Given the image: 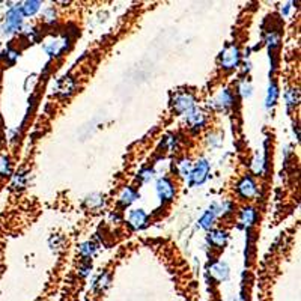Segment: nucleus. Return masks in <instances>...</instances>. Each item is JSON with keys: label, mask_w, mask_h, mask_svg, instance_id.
Wrapping results in <instances>:
<instances>
[{"label": "nucleus", "mask_w": 301, "mask_h": 301, "mask_svg": "<svg viewBox=\"0 0 301 301\" xmlns=\"http://www.w3.org/2000/svg\"><path fill=\"white\" fill-rule=\"evenodd\" d=\"M238 92L243 98H250L253 95V86L249 82H241L238 86Z\"/></svg>", "instance_id": "393cba45"}, {"label": "nucleus", "mask_w": 301, "mask_h": 301, "mask_svg": "<svg viewBox=\"0 0 301 301\" xmlns=\"http://www.w3.org/2000/svg\"><path fill=\"white\" fill-rule=\"evenodd\" d=\"M194 104H196V100L190 92H178L175 94L172 100V110L176 115H184L193 110Z\"/></svg>", "instance_id": "7ed1b4c3"}, {"label": "nucleus", "mask_w": 301, "mask_h": 301, "mask_svg": "<svg viewBox=\"0 0 301 301\" xmlns=\"http://www.w3.org/2000/svg\"><path fill=\"white\" fill-rule=\"evenodd\" d=\"M109 285H110V274H109V273H103V274L98 277V280L95 282V288H97L98 291H104Z\"/></svg>", "instance_id": "bb28decb"}, {"label": "nucleus", "mask_w": 301, "mask_h": 301, "mask_svg": "<svg viewBox=\"0 0 301 301\" xmlns=\"http://www.w3.org/2000/svg\"><path fill=\"white\" fill-rule=\"evenodd\" d=\"M240 62H241V50L235 44L228 45L220 54V66L226 71H232L238 68Z\"/></svg>", "instance_id": "f03ea898"}, {"label": "nucleus", "mask_w": 301, "mask_h": 301, "mask_svg": "<svg viewBox=\"0 0 301 301\" xmlns=\"http://www.w3.org/2000/svg\"><path fill=\"white\" fill-rule=\"evenodd\" d=\"M217 205H212V208H209L202 217H200V220H199V226L202 228V229H206V231H209L212 226H214V223H215V218H217Z\"/></svg>", "instance_id": "dca6fc26"}, {"label": "nucleus", "mask_w": 301, "mask_h": 301, "mask_svg": "<svg viewBox=\"0 0 301 301\" xmlns=\"http://www.w3.org/2000/svg\"><path fill=\"white\" fill-rule=\"evenodd\" d=\"M71 48V36L66 35H60V36H54L48 41H45L44 44V50L48 56L51 57H59L63 53H66Z\"/></svg>", "instance_id": "f257e3e1"}, {"label": "nucleus", "mask_w": 301, "mask_h": 301, "mask_svg": "<svg viewBox=\"0 0 301 301\" xmlns=\"http://www.w3.org/2000/svg\"><path fill=\"white\" fill-rule=\"evenodd\" d=\"M279 42H280V36H279V33H276V32L271 30V32L267 35V44H268L270 50L279 47Z\"/></svg>", "instance_id": "cd10ccee"}, {"label": "nucleus", "mask_w": 301, "mask_h": 301, "mask_svg": "<svg viewBox=\"0 0 301 301\" xmlns=\"http://www.w3.org/2000/svg\"><path fill=\"white\" fill-rule=\"evenodd\" d=\"M237 193L243 199H252L258 193V185L252 176H244L238 184H237Z\"/></svg>", "instance_id": "0eeeda50"}, {"label": "nucleus", "mask_w": 301, "mask_h": 301, "mask_svg": "<svg viewBox=\"0 0 301 301\" xmlns=\"http://www.w3.org/2000/svg\"><path fill=\"white\" fill-rule=\"evenodd\" d=\"M209 274L217 280V282H224L229 279V274H231V270H229V265L223 261H218V262H214L211 267H209Z\"/></svg>", "instance_id": "4468645a"}, {"label": "nucleus", "mask_w": 301, "mask_h": 301, "mask_svg": "<svg viewBox=\"0 0 301 301\" xmlns=\"http://www.w3.org/2000/svg\"><path fill=\"white\" fill-rule=\"evenodd\" d=\"M137 178H139V181L140 182H149L150 179L154 178V170L149 169V167H146V169H142L140 172H139V175H137Z\"/></svg>", "instance_id": "c756f323"}, {"label": "nucleus", "mask_w": 301, "mask_h": 301, "mask_svg": "<svg viewBox=\"0 0 301 301\" xmlns=\"http://www.w3.org/2000/svg\"><path fill=\"white\" fill-rule=\"evenodd\" d=\"M268 164V158L267 157H261V155H256L252 161V170L256 173V175H262L265 167Z\"/></svg>", "instance_id": "4be33fe9"}, {"label": "nucleus", "mask_w": 301, "mask_h": 301, "mask_svg": "<svg viewBox=\"0 0 301 301\" xmlns=\"http://www.w3.org/2000/svg\"><path fill=\"white\" fill-rule=\"evenodd\" d=\"M137 199H139V193L134 187H124L118 196V205L121 208H128Z\"/></svg>", "instance_id": "ddd939ff"}, {"label": "nucleus", "mask_w": 301, "mask_h": 301, "mask_svg": "<svg viewBox=\"0 0 301 301\" xmlns=\"http://www.w3.org/2000/svg\"><path fill=\"white\" fill-rule=\"evenodd\" d=\"M277 98H279V88H277V85L273 82V83H270V86H268V92H267V98H265V106H267V109L274 107L276 103H277Z\"/></svg>", "instance_id": "a211bd4d"}, {"label": "nucleus", "mask_w": 301, "mask_h": 301, "mask_svg": "<svg viewBox=\"0 0 301 301\" xmlns=\"http://www.w3.org/2000/svg\"><path fill=\"white\" fill-rule=\"evenodd\" d=\"M41 5H42V3H41V2H38V0L24 2V3H23V6H20L23 17H33V15H36V14H38V11L41 9Z\"/></svg>", "instance_id": "f3484780"}, {"label": "nucleus", "mask_w": 301, "mask_h": 301, "mask_svg": "<svg viewBox=\"0 0 301 301\" xmlns=\"http://www.w3.org/2000/svg\"><path fill=\"white\" fill-rule=\"evenodd\" d=\"M148 214L143 209H133L128 214V224L134 231H142L148 226Z\"/></svg>", "instance_id": "1a4fd4ad"}, {"label": "nucleus", "mask_w": 301, "mask_h": 301, "mask_svg": "<svg viewBox=\"0 0 301 301\" xmlns=\"http://www.w3.org/2000/svg\"><path fill=\"white\" fill-rule=\"evenodd\" d=\"M191 169H193V163H191L190 158H181L176 163V172L181 178H188Z\"/></svg>", "instance_id": "6ab92c4d"}, {"label": "nucleus", "mask_w": 301, "mask_h": 301, "mask_svg": "<svg viewBox=\"0 0 301 301\" xmlns=\"http://www.w3.org/2000/svg\"><path fill=\"white\" fill-rule=\"evenodd\" d=\"M234 104V94L231 89H221L218 92V95L209 101V107L215 109V110H226Z\"/></svg>", "instance_id": "6e6552de"}, {"label": "nucleus", "mask_w": 301, "mask_h": 301, "mask_svg": "<svg viewBox=\"0 0 301 301\" xmlns=\"http://www.w3.org/2000/svg\"><path fill=\"white\" fill-rule=\"evenodd\" d=\"M208 139H209V145L212 143V146H218V145L221 143V139H220V136H217V134H212V136H209Z\"/></svg>", "instance_id": "473e14b6"}, {"label": "nucleus", "mask_w": 301, "mask_h": 301, "mask_svg": "<svg viewBox=\"0 0 301 301\" xmlns=\"http://www.w3.org/2000/svg\"><path fill=\"white\" fill-rule=\"evenodd\" d=\"M5 59L8 60V63H15L17 62V59H18V56H20V53H18V50H15V48H12V47H9L8 50H5Z\"/></svg>", "instance_id": "c85d7f7f"}, {"label": "nucleus", "mask_w": 301, "mask_h": 301, "mask_svg": "<svg viewBox=\"0 0 301 301\" xmlns=\"http://www.w3.org/2000/svg\"><path fill=\"white\" fill-rule=\"evenodd\" d=\"M79 253L83 258L89 259V258H92L97 253V246L94 243H91V241H86V243H83V244L79 246Z\"/></svg>", "instance_id": "5701e85b"}, {"label": "nucleus", "mask_w": 301, "mask_h": 301, "mask_svg": "<svg viewBox=\"0 0 301 301\" xmlns=\"http://www.w3.org/2000/svg\"><path fill=\"white\" fill-rule=\"evenodd\" d=\"M206 124V115L200 109H193L187 113V125L190 130L199 131L203 125Z\"/></svg>", "instance_id": "9d476101"}, {"label": "nucleus", "mask_w": 301, "mask_h": 301, "mask_svg": "<svg viewBox=\"0 0 301 301\" xmlns=\"http://www.w3.org/2000/svg\"><path fill=\"white\" fill-rule=\"evenodd\" d=\"M291 5H292V3H286V5H285V8H282V14H283L285 17H286V15L289 14V9H291Z\"/></svg>", "instance_id": "72a5a7b5"}, {"label": "nucleus", "mask_w": 301, "mask_h": 301, "mask_svg": "<svg viewBox=\"0 0 301 301\" xmlns=\"http://www.w3.org/2000/svg\"><path fill=\"white\" fill-rule=\"evenodd\" d=\"M23 18L24 17L21 14L20 6H15V8L9 9V12L6 14L5 24H3V32L9 35V33L21 30V27H23Z\"/></svg>", "instance_id": "39448f33"}, {"label": "nucleus", "mask_w": 301, "mask_h": 301, "mask_svg": "<svg viewBox=\"0 0 301 301\" xmlns=\"http://www.w3.org/2000/svg\"><path fill=\"white\" fill-rule=\"evenodd\" d=\"M155 190H157V194H158V197H160L161 202H170V200L175 199V194H176L175 184L169 178H166V176L157 179Z\"/></svg>", "instance_id": "423d86ee"}, {"label": "nucleus", "mask_w": 301, "mask_h": 301, "mask_svg": "<svg viewBox=\"0 0 301 301\" xmlns=\"http://www.w3.org/2000/svg\"><path fill=\"white\" fill-rule=\"evenodd\" d=\"M91 271H92V267H91V264L80 265V268H79V273H80V276H82V277H86V276H88Z\"/></svg>", "instance_id": "2f4dec72"}, {"label": "nucleus", "mask_w": 301, "mask_h": 301, "mask_svg": "<svg viewBox=\"0 0 301 301\" xmlns=\"http://www.w3.org/2000/svg\"><path fill=\"white\" fill-rule=\"evenodd\" d=\"M11 173H12V169H11L9 157L0 154V176H9Z\"/></svg>", "instance_id": "b1692460"}, {"label": "nucleus", "mask_w": 301, "mask_h": 301, "mask_svg": "<svg viewBox=\"0 0 301 301\" xmlns=\"http://www.w3.org/2000/svg\"><path fill=\"white\" fill-rule=\"evenodd\" d=\"M76 91V82L72 80V77H62L60 80H57L56 83V94L60 98H68L74 94Z\"/></svg>", "instance_id": "f8f14e48"}, {"label": "nucleus", "mask_w": 301, "mask_h": 301, "mask_svg": "<svg viewBox=\"0 0 301 301\" xmlns=\"http://www.w3.org/2000/svg\"><path fill=\"white\" fill-rule=\"evenodd\" d=\"M285 100H286V106H288L289 110H291V109H295V107L298 106V101H300L298 89H295V88L288 89L286 94H285Z\"/></svg>", "instance_id": "412c9836"}, {"label": "nucleus", "mask_w": 301, "mask_h": 301, "mask_svg": "<svg viewBox=\"0 0 301 301\" xmlns=\"http://www.w3.org/2000/svg\"><path fill=\"white\" fill-rule=\"evenodd\" d=\"M26 179H27V175H26V173H18V175H15V178H14V187H15V188H23V187H26Z\"/></svg>", "instance_id": "7c9ffc66"}, {"label": "nucleus", "mask_w": 301, "mask_h": 301, "mask_svg": "<svg viewBox=\"0 0 301 301\" xmlns=\"http://www.w3.org/2000/svg\"><path fill=\"white\" fill-rule=\"evenodd\" d=\"M209 175V163L206 158H199L196 164L193 166L190 175H188V184L193 185H202Z\"/></svg>", "instance_id": "20e7f679"}, {"label": "nucleus", "mask_w": 301, "mask_h": 301, "mask_svg": "<svg viewBox=\"0 0 301 301\" xmlns=\"http://www.w3.org/2000/svg\"><path fill=\"white\" fill-rule=\"evenodd\" d=\"M42 21L45 24H53L56 21V9L54 8H45L42 11Z\"/></svg>", "instance_id": "a878e982"}, {"label": "nucleus", "mask_w": 301, "mask_h": 301, "mask_svg": "<svg viewBox=\"0 0 301 301\" xmlns=\"http://www.w3.org/2000/svg\"><path fill=\"white\" fill-rule=\"evenodd\" d=\"M240 220H241L243 226L252 228L256 223V220H258V211L255 208H252V206H244L241 209V212H240Z\"/></svg>", "instance_id": "2eb2a0df"}, {"label": "nucleus", "mask_w": 301, "mask_h": 301, "mask_svg": "<svg viewBox=\"0 0 301 301\" xmlns=\"http://www.w3.org/2000/svg\"><path fill=\"white\" fill-rule=\"evenodd\" d=\"M85 205H86L89 209H100V208L104 205V196L100 194V193H94V194H91V196L86 197Z\"/></svg>", "instance_id": "aec40b11"}, {"label": "nucleus", "mask_w": 301, "mask_h": 301, "mask_svg": "<svg viewBox=\"0 0 301 301\" xmlns=\"http://www.w3.org/2000/svg\"><path fill=\"white\" fill-rule=\"evenodd\" d=\"M206 240H208V244L212 249H223L228 244L229 235L224 229H214L208 234Z\"/></svg>", "instance_id": "9b49d317"}]
</instances>
